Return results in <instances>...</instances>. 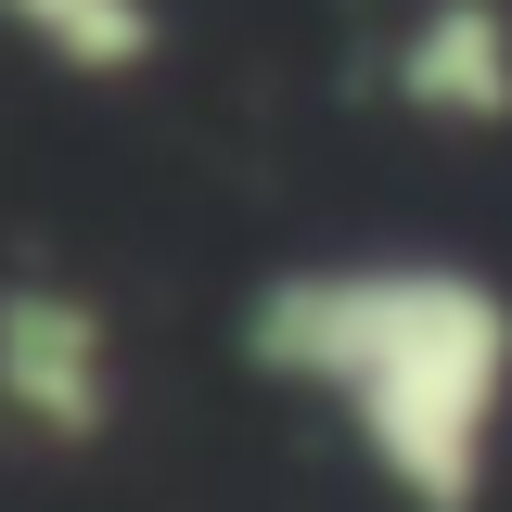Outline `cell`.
I'll return each mask as SVG.
<instances>
[{
	"mask_svg": "<svg viewBox=\"0 0 512 512\" xmlns=\"http://www.w3.org/2000/svg\"><path fill=\"white\" fill-rule=\"evenodd\" d=\"M244 372L308 397L397 512H487L512 448V295L423 244L295 256L244 295Z\"/></svg>",
	"mask_w": 512,
	"mask_h": 512,
	"instance_id": "cell-1",
	"label": "cell"
},
{
	"mask_svg": "<svg viewBox=\"0 0 512 512\" xmlns=\"http://www.w3.org/2000/svg\"><path fill=\"white\" fill-rule=\"evenodd\" d=\"M116 410H128L116 320L77 282H52V269H13L0 282V423L39 448H103Z\"/></svg>",
	"mask_w": 512,
	"mask_h": 512,
	"instance_id": "cell-2",
	"label": "cell"
},
{
	"mask_svg": "<svg viewBox=\"0 0 512 512\" xmlns=\"http://www.w3.org/2000/svg\"><path fill=\"white\" fill-rule=\"evenodd\" d=\"M384 103L423 128H512V0H410L384 26Z\"/></svg>",
	"mask_w": 512,
	"mask_h": 512,
	"instance_id": "cell-3",
	"label": "cell"
},
{
	"mask_svg": "<svg viewBox=\"0 0 512 512\" xmlns=\"http://www.w3.org/2000/svg\"><path fill=\"white\" fill-rule=\"evenodd\" d=\"M0 39L52 77H141L167 64V0H0Z\"/></svg>",
	"mask_w": 512,
	"mask_h": 512,
	"instance_id": "cell-4",
	"label": "cell"
}]
</instances>
